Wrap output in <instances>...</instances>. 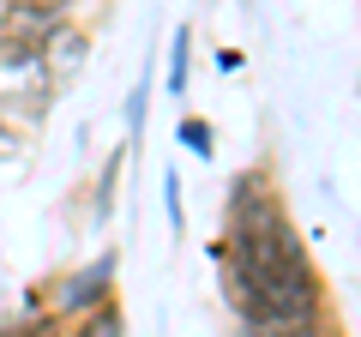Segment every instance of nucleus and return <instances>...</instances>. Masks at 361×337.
<instances>
[{"instance_id":"f257e3e1","label":"nucleus","mask_w":361,"mask_h":337,"mask_svg":"<svg viewBox=\"0 0 361 337\" xmlns=\"http://www.w3.org/2000/svg\"><path fill=\"white\" fill-rule=\"evenodd\" d=\"M205 253L223 271V301H229L235 319H319L325 313L313 253L289 217L271 223V229L223 235Z\"/></svg>"},{"instance_id":"f03ea898","label":"nucleus","mask_w":361,"mask_h":337,"mask_svg":"<svg viewBox=\"0 0 361 337\" xmlns=\"http://www.w3.org/2000/svg\"><path fill=\"white\" fill-rule=\"evenodd\" d=\"M54 103H61V85L49 78L42 54L30 49V42H6L0 37V115L18 121L25 133H37L42 121L54 115Z\"/></svg>"},{"instance_id":"7ed1b4c3","label":"nucleus","mask_w":361,"mask_h":337,"mask_svg":"<svg viewBox=\"0 0 361 337\" xmlns=\"http://www.w3.org/2000/svg\"><path fill=\"white\" fill-rule=\"evenodd\" d=\"M115 283H121V253H115V247H103L97 259H85V265H73V271L49 277V283H42V301H49V313L66 325V319L97 313L103 301H115Z\"/></svg>"},{"instance_id":"20e7f679","label":"nucleus","mask_w":361,"mask_h":337,"mask_svg":"<svg viewBox=\"0 0 361 337\" xmlns=\"http://www.w3.org/2000/svg\"><path fill=\"white\" fill-rule=\"evenodd\" d=\"M283 199H277V181H271L265 168H241L223 193V235H241V229H271V223H283Z\"/></svg>"},{"instance_id":"39448f33","label":"nucleus","mask_w":361,"mask_h":337,"mask_svg":"<svg viewBox=\"0 0 361 337\" xmlns=\"http://www.w3.org/2000/svg\"><path fill=\"white\" fill-rule=\"evenodd\" d=\"M37 54H42V66H49V78L66 91V85L85 73V61H90V25H85L78 13H66L61 25H54L49 37L37 42Z\"/></svg>"},{"instance_id":"423d86ee","label":"nucleus","mask_w":361,"mask_h":337,"mask_svg":"<svg viewBox=\"0 0 361 337\" xmlns=\"http://www.w3.org/2000/svg\"><path fill=\"white\" fill-rule=\"evenodd\" d=\"M66 18V0H0V37L37 49L54 25Z\"/></svg>"},{"instance_id":"0eeeda50","label":"nucleus","mask_w":361,"mask_h":337,"mask_svg":"<svg viewBox=\"0 0 361 337\" xmlns=\"http://www.w3.org/2000/svg\"><path fill=\"white\" fill-rule=\"evenodd\" d=\"M235 337H337V325L325 319H235Z\"/></svg>"},{"instance_id":"6e6552de","label":"nucleus","mask_w":361,"mask_h":337,"mask_svg":"<svg viewBox=\"0 0 361 337\" xmlns=\"http://www.w3.org/2000/svg\"><path fill=\"white\" fill-rule=\"evenodd\" d=\"M61 337H127V313H121V301H103V307L85 313V319H66Z\"/></svg>"},{"instance_id":"1a4fd4ad","label":"nucleus","mask_w":361,"mask_h":337,"mask_svg":"<svg viewBox=\"0 0 361 337\" xmlns=\"http://www.w3.org/2000/svg\"><path fill=\"white\" fill-rule=\"evenodd\" d=\"M121 168H127V145L103 157V175H97V199H90V223H109V211H115V181H121Z\"/></svg>"},{"instance_id":"9d476101","label":"nucleus","mask_w":361,"mask_h":337,"mask_svg":"<svg viewBox=\"0 0 361 337\" xmlns=\"http://www.w3.org/2000/svg\"><path fill=\"white\" fill-rule=\"evenodd\" d=\"M187 66H193V30L180 25L169 42V97H187Z\"/></svg>"},{"instance_id":"9b49d317","label":"nucleus","mask_w":361,"mask_h":337,"mask_svg":"<svg viewBox=\"0 0 361 337\" xmlns=\"http://www.w3.org/2000/svg\"><path fill=\"white\" fill-rule=\"evenodd\" d=\"M175 139L187 145V151H193V157H211V151H217V145H211V139H217V133H211V121H205V115H187V121H180V127H175Z\"/></svg>"},{"instance_id":"f8f14e48","label":"nucleus","mask_w":361,"mask_h":337,"mask_svg":"<svg viewBox=\"0 0 361 337\" xmlns=\"http://www.w3.org/2000/svg\"><path fill=\"white\" fill-rule=\"evenodd\" d=\"M25 151H30V133L18 127V121H6V115H0V168L25 163Z\"/></svg>"},{"instance_id":"ddd939ff","label":"nucleus","mask_w":361,"mask_h":337,"mask_svg":"<svg viewBox=\"0 0 361 337\" xmlns=\"http://www.w3.org/2000/svg\"><path fill=\"white\" fill-rule=\"evenodd\" d=\"M163 211H169V229H187V211H180V175L175 168H163Z\"/></svg>"},{"instance_id":"4468645a","label":"nucleus","mask_w":361,"mask_h":337,"mask_svg":"<svg viewBox=\"0 0 361 337\" xmlns=\"http://www.w3.org/2000/svg\"><path fill=\"white\" fill-rule=\"evenodd\" d=\"M145 97H151V85H139V91L127 97V133L139 139V127H145Z\"/></svg>"},{"instance_id":"2eb2a0df","label":"nucleus","mask_w":361,"mask_h":337,"mask_svg":"<svg viewBox=\"0 0 361 337\" xmlns=\"http://www.w3.org/2000/svg\"><path fill=\"white\" fill-rule=\"evenodd\" d=\"M78 6H97V0H66V13H78Z\"/></svg>"}]
</instances>
